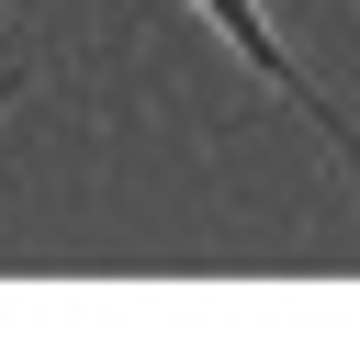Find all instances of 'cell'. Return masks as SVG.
<instances>
[{"label": "cell", "mask_w": 360, "mask_h": 348, "mask_svg": "<svg viewBox=\"0 0 360 348\" xmlns=\"http://www.w3.org/2000/svg\"><path fill=\"white\" fill-rule=\"evenodd\" d=\"M11 90H22V67H0V101H11Z\"/></svg>", "instance_id": "cell-2"}, {"label": "cell", "mask_w": 360, "mask_h": 348, "mask_svg": "<svg viewBox=\"0 0 360 348\" xmlns=\"http://www.w3.org/2000/svg\"><path fill=\"white\" fill-rule=\"evenodd\" d=\"M202 11H214V34H225V45H236V56H248V67H259V79H270V90L292 101V112H315V123H326V146H338V157L360 168V135H349V112H338V101H326V90H315V79L292 67V45L270 34V11H259V0H202Z\"/></svg>", "instance_id": "cell-1"}]
</instances>
